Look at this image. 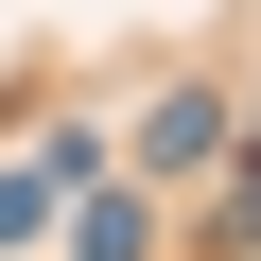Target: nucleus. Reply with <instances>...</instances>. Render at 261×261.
Listing matches in <instances>:
<instances>
[{"mask_svg": "<svg viewBox=\"0 0 261 261\" xmlns=\"http://www.w3.org/2000/svg\"><path fill=\"white\" fill-rule=\"evenodd\" d=\"M70 261H157V209H140V192H87V209H70Z\"/></svg>", "mask_w": 261, "mask_h": 261, "instance_id": "nucleus-1", "label": "nucleus"}, {"mask_svg": "<svg viewBox=\"0 0 261 261\" xmlns=\"http://www.w3.org/2000/svg\"><path fill=\"white\" fill-rule=\"evenodd\" d=\"M209 140H226V122H209V87H174V105H157V122H140V157H157V174H192V157H209Z\"/></svg>", "mask_w": 261, "mask_h": 261, "instance_id": "nucleus-2", "label": "nucleus"}, {"mask_svg": "<svg viewBox=\"0 0 261 261\" xmlns=\"http://www.w3.org/2000/svg\"><path fill=\"white\" fill-rule=\"evenodd\" d=\"M209 244H226V261H261V174H226V209H209Z\"/></svg>", "mask_w": 261, "mask_h": 261, "instance_id": "nucleus-3", "label": "nucleus"}]
</instances>
